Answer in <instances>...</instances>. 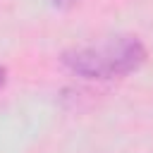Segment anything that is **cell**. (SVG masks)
Listing matches in <instances>:
<instances>
[{"mask_svg":"<svg viewBox=\"0 0 153 153\" xmlns=\"http://www.w3.org/2000/svg\"><path fill=\"white\" fill-rule=\"evenodd\" d=\"M62 62L84 79H117L136 72L146 62V48L136 36H108L65 50Z\"/></svg>","mask_w":153,"mask_h":153,"instance_id":"cell-1","label":"cell"},{"mask_svg":"<svg viewBox=\"0 0 153 153\" xmlns=\"http://www.w3.org/2000/svg\"><path fill=\"white\" fill-rule=\"evenodd\" d=\"M53 5H57V7H69V5H74V2H79V0H50Z\"/></svg>","mask_w":153,"mask_h":153,"instance_id":"cell-2","label":"cell"},{"mask_svg":"<svg viewBox=\"0 0 153 153\" xmlns=\"http://www.w3.org/2000/svg\"><path fill=\"white\" fill-rule=\"evenodd\" d=\"M5 79H7V69H5L2 65H0V88L5 86Z\"/></svg>","mask_w":153,"mask_h":153,"instance_id":"cell-3","label":"cell"}]
</instances>
